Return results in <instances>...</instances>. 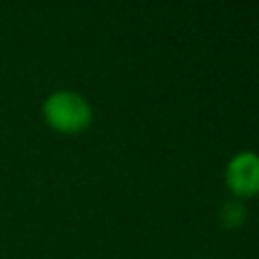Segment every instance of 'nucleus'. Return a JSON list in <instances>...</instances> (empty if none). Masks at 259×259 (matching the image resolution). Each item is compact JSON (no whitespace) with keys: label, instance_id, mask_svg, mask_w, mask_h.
I'll use <instances>...</instances> for the list:
<instances>
[{"label":"nucleus","instance_id":"1","mask_svg":"<svg viewBox=\"0 0 259 259\" xmlns=\"http://www.w3.org/2000/svg\"><path fill=\"white\" fill-rule=\"evenodd\" d=\"M45 121L59 134H81L91 125L93 111L87 99L75 91H53L42 103Z\"/></svg>","mask_w":259,"mask_h":259},{"label":"nucleus","instance_id":"2","mask_svg":"<svg viewBox=\"0 0 259 259\" xmlns=\"http://www.w3.org/2000/svg\"><path fill=\"white\" fill-rule=\"evenodd\" d=\"M227 188L237 198H251L259 194V154L239 152L225 168Z\"/></svg>","mask_w":259,"mask_h":259},{"label":"nucleus","instance_id":"3","mask_svg":"<svg viewBox=\"0 0 259 259\" xmlns=\"http://www.w3.org/2000/svg\"><path fill=\"white\" fill-rule=\"evenodd\" d=\"M245 221H247V208H245V204L239 198L227 200V202L221 204V208H219V223H221L223 229L235 231V229L243 227Z\"/></svg>","mask_w":259,"mask_h":259}]
</instances>
